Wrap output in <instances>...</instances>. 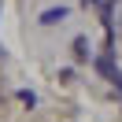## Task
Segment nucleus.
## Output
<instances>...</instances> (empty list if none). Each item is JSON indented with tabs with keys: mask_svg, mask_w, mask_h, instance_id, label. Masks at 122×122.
<instances>
[{
	"mask_svg": "<svg viewBox=\"0 0 122 122\" xmlns=\"http://www.w3.org/2000/svg\"><path fill=\"white\" fill-rule=\"evenodd\" d=\"M96 70H100V74H107V81H115V85H122V74H118V70L111 67V59H100V63H96Z\"/></svg>",
	"mask_w": 122,
	"mask_h": 122,
	"instance_id": "nucleus-1",
	"label": "nucleus"
},
{
	"mask_svg": "<svg viewBox=\"0 0 122 122\" xmlns=\"http://www.w3.org/2000/svg\"><path fill=\"white\" fill-rule=\"evenodd\" d=\"M63 19H67V8H52V11L41 15V22H45V26H56V22H63Z\"/></svg>",
	"mask_w": 122,
	"mask_h": 122,
	"instance_id": "nucleus-2",
	"label": "nucleus"
},
{
	"mask_svg": "<svg viewBox=\"0 0 122 122\" xmlns=\"http://www.w3.org/2000/svg\"><path fill=\"white\" fill-rule=\"evenodd\" d=\"M74 56H78V59H85V41H81V37L74 41Z\"/></svg>",
	"mask_w": 122,
	"mask_h": 122,
	"instance_id": "nucleus-4",
	"label": "nucleus"
},
{
	"mask_svg": "<svg viewBox=\"0 0 122 122\" xmlns=\"http://www.w3.org/2000/svg\"><path fill=\"white\" fill-rule=\"evenodd\" d=\"M19 100H22V104H26V107H33V104H37V100H33V92H26V89H22V92H19Z\"/></svg>",
	"mask_w": 122,
	"mask_h": 122,
	"instance_id": "nucleus-3",
	"label": "nucleus"
},
{
	"mask_svg": "<svg viewBox=\"0 0 122 122\" xmlns=\"http://www.w3.org/2000/svg\"><path fill=\"white\" fill-rule=\"evenodd\" d=\"M85 4H96V0H85Z\"/></svg>",
	"mask_w": 122,
	"mask_h": 122,
	"instance_id": "nucleus-5",
	"label": "nucleus"
}]
</instances>
